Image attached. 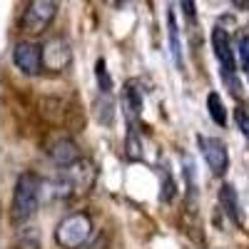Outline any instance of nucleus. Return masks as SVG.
Masks as SVG:
<instances>
[{"label":"nucleus","mask_w":249,"mask_h":249,"mask_svg":"<svg viewBox=\"0 0 249 249\" xmlns=\"http://www.w3.org/2000/svg\"><path fill=\"white\" fill-rule=\"evenodd\" d=\"M40 195H43V182L33 172H23L15 182L13 190V204H10V217L13 222H25L30 219L37 207H40Z\"/></svg>","instance_id":"obj_1"},{"label":"nucleus","mask_w":249,"mask_h":249,"mask_svg":"<svg viewBox=\"0 0 249 249\" xmlns=\"http://www.w3.org/2000/svg\"><path fill=\"white\" fill-rule=\"evenodd\" d=\"M90 237H92V219L85 212L68 214L55 230V242L62 249H80L90 242Z\"/></svg>","instance_id":"obj_2"},{"label":"nucleus","mask_w":249,"mask_h":249,"mask_svg":"<svg viewBox=\"0 0 249 249\" xmlns=\"http://www.w3.org/2000/svg\"><path fill=\"white\" fill-rule=\"evenodd\" d=\"M55 10H57V0H28L23 15H20V30L30 35L45 33L55 18Z\"/></svg>","instance_id":"obj_3"},{"label":"nucleus","mask_w":249,"mask_h":249,"mask_svg":"<svg viewBox=\"0 0 249 249\" xmlns=\"http://www.w3.org/2000/svg\"><path fill=\"white\" fill-rule=\"evenodd\" d=\"M212 48H214V55L222 65V77L224 82L232 88L234 95H239V82H237V60H234V50H232V43H230V33L224 28H214L212 30Z\"/></svg>","instance_id":"obj_4"},{"label":"nucleus","mask_w":249,"mask_h":249,"mask_svg":"<svg viewBox=\"0 0 249 249\" xmlns=\"http://www.w3.org/2000/svg\"><path fill=\"white\" fill-rule=\"evenodd\" d=\"M199 150L204 162L210 164L212 175L222 177L230 167V152H227V144L219 137H199Z\"/></svg>","instance_id":"obj_5"},{"label":"nucleus","mask_w":249,"mask_h":249,"mask_svg":"<svg viewBox=\"0 0 249 249\" xmlns=\"http://www.w3.org/2000/svg\"><path fill=\"white\" fill-rule=\"evenodd\" d=\"M13 62L20 72L37 75L40 68H43V48L35 43H18L13 50Z\"/></svg>","instance_id":"obj_6"},{"label":"nucleus","mask_w":249,"mask_h":249,"mask_svg":"<svg viewBox=\"0 0 249 249\" xmlns=\"http://www.w3.org/2000/svg\"><path fill=\"white\" fill-rule=\"evenodd\" d=\"M72 53H70V45L65 37H53L50 43L43 48V65L53 72H62L68 68Z\"/></svg>","instance_id":"obj_7"},{"label":"nucleus","mask_w":249,"mask_h":249,"mask_svg":"<svg viewBox=\"0 0 249 249\" xmlns=\"http://www.w3.org/2000/svg\"><path fill=\"white\" fill-rule=\"evenodd\" d=\"M48 155H50V160L57 164V167H68V164H75L77 160H82L80 157V147L72 140H57V142H53V147L48 150Z\"/></svg>","instance_id":"obj_8"},{"label":"nucleus","mask_w":249,"mask_h":249,"mask_svg":"<svg viewBox=\"0 0 249 249\" xmlns=\"http://www.w3.org/2000/svg\"><path fill=\"white\" fill-rule=\"evenodd\" d=\"M167 43H170V55L175 60V65L182 70L184 68V55H182V37H179V23H177V13L170 5L167 8Z\"/></svg>","instance_id":"obj_9"},{"label":"nucleus","mask_w":249,"mask_h":249,"mask_svg":"<svg viewBox=\"0 0 249 249\" xmlns=\"http://www.w3.org/2000/svg\"><path fill=\"white\" fill-rule=\"evenodd\" d=\"M219 204H222L224 214L230 217L234 224H242L239 197H237V192H234V187H232V184H222V190H219Z\"/></svg>","instance_id":"obj_10"},{"label":"nucleus","mask_w":249,"mask_h":249,"mask_svg":"<svg viewBox=\"0 0 249 249\" xmlns=\"http://www.w3.org/2000/svg\"><path fill=\"white\" fill-rule=\"evenodd\" d=\"M124 110H127V122L130 120H137L140 112H142V92L137 90V85H124Z\"/></svg>","instance_id":"obj_11"},{"label":"nucleus","mask_w":249,"mask_h":249,"mask_svg":"<svg viewBox=\"0 0 249 249\" xmlns=\"http://www.w3.org/2000/svg\"><path fill=\"white\" fill-rule=\"evenodd\" d=\"M207 110H210V117L217 124H227V110H224V102L217 92H210V97H207Z\"/></svg>","instance_id":"obj_12"},{"label":"nucleus","mask_w":249,"mask_h":249,"mask_svg":"<svg viewBox=\"0 0 249 249\" xmlns=\"http://www.w3.org/2000/svg\"><path fill=\"white\" fill-rule=\"evenodd\" d=\"M97 115L102 122H112V97L110 92H100V102H97Z\"/></svg>","instance_id":"obj_13"},{"label":"nucleus","mask_w":249,"mask_h":249,"mask_svg":"<svg viewBox=\"0 0 249 249\" xmlns=\"http://www.w3.org/2000/svg\"><path fill=\"white\" fill-rule=\"evenodd\" d=\"M97 82H100V92H110L112 88V80L107 77V70H105V60H97Z\"/></svg>","instance_id":"obj_14"},{"label":"nucleus","mask_w":249,"mask_h":249,"mask_svg":"<svg viewBox=\"0 0 249 249\" xmlns=\"http://www.w3.org/2000/svg\"><path fill=\"white\" fill-rule=\"evenodd\" d=\"M234 120H237V127H239V132L249 140V112H247L244 107H237V110H234Z\"/></svg>","instance_id":"obj_15"},{"label":"nucleus","mask_w":249,"mask_h":249,"mask_svg":"<svg viewBox=\"0 0 249 249\" xmlns=\"http://www.w3.org/2000/svg\"><path fill=\"white\" fill-rule=\"evenodd\" d=\"M127 157H130V160H140V157H142V152H140V140H137L135 132L127 135Z\"/></svg>","instance_id":"obj_16"},{"label":"nucleus","mask_w":249,"mask_h":249,"mask_svg":"<svg viewBox=\"0 0 249 249\" xmlns=\"http://www.w3.org/2000/svg\"><path fill=\"white\" fill-rule=\"evenodd\" d=\"M239 57H242V68L249 77V37H242L239 40Z\"/></svg>","instance_id":"obj_17"},{"label":"nucleus","mask_w":249,"mask_h":249,"mask_svg":"<svg viewBox=\"0 0 249 249\" xmlns=\"http://www.w3.org/2000/svg\"><path fill=\"white\" fill-rule=\"evenodd\" d=\"M179 3H182V10H184L187 23H197V8H195V0H179Z\"/></svg>","instance_id":"obj_18"}]
</instances>
